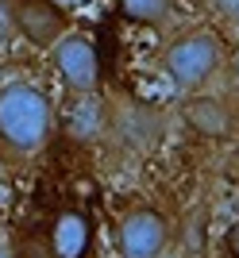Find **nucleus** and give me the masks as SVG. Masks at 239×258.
Returning a JSON list of instances; mask_svg holds the SVG:
<instances>
[{
  "mask_svg": "<svg viewBox=\"0 0 239 258\" xmlns=\"http://www.w3.org/2000/svg\"><path fill=\"white\" fill-rule=\"evenodd\" d=\"M228 62V43L216 31H185L162 50V70L182 93H201Z\"/></svg>",
  "mask_w": 239,
  "mask_h": 258,
  "instance_id": "obj_2",
  "label": "nucleus"
},
{
  "mask_svg": "<svg viewBox=\"0 0 239 258\" xmlns=\"http://www.w3.org/2000/svg\"><path fill=\"white\" fill-rule=\"evenodd\" d=\"M166 250H170V220L158 208L139 205L119 216V224H116L119 258H162Z\"/></svg>",
  "mask_w": 239,
  "mask_h": 258,
  "instance_id": "obj_3",
  "label": "nucleus"
},
{
  "mask_svg": "<svg viewBox=\"0 0 239 258\" xmlns=\"http://www.w3.org/2000/svg\"><path fill=\"white\" fill-rule=\"evenodd\" d=\"M50 66L66 81V89L74 93H97L100 85V54L97 43L81 31H66L54 46H50Z\"/></svg>",
  "mask_w": 239,
  "mask_h": 258,
  "instance_id": "obj_4",
  "label": "nucleus"
},
{
  "mask_svg": "<svg viewBox=\"0 0 239 258\" xmlns=\"http://www.w3.org/2000/svg\"><path fill=\"white\" fill-rule=\"evenodd\" d=\"M182 119L193 135L216 143L231 139V131H235V108L228 97H216V93H185Z\"/></svg>",
  "mask_w": 239,
  "mask_h": 258,
  "instance_id": "obj_6",
  "label": "nucleus"
},
{
  "mask_svg": "<svg viewBox=\"0 0 239 258\" xmlns=\"http://www.w3.org/2000/svg\"><path fill=\"white\" fill-rule=\"evenodd\" d=\"M119 16L131 23H162L174 12V0H116Z\"/></svg>",
  "mask_w": 239,
  "mask_h": 258,
  "instance_id": "obj_8",
  "label": "nucleus"
},
{
  "mask_svg": "<svg viewBox=\"0 0 239 258\" xmlns=\"http://www.w3.org/2000/svg\"><path fill=\"white\" fill-rule=\"evenodd\" d=\"M231 85H235V93H239V54L231 58Z\"/></svg>",
  "mask_w": 239,
  "mask_h": 258,
  "instance_id": "obj_12",
  "label": "nucleus"
},
{
  "mask_svg": "<svg viewBox=\"0 0 239 258\" xmlns=\"http://www.w3.org/2000/svg\"><path fill=\"white\" fill-rule=\"evenodd\" d=\"M12 35H16V23H12V0H0V50L8 46Z\"/></svg>",
  "mask_w": 239,
  "mask_h": 258,
  "instance_id": "obj_9",
  "label": "nucleus"
},
{
  "mask_svg": "<svg viewBox=\"0 0 239 258\" xmlns=\"http://www.w3.org/2000/svg\"><path fill=\"white\" fill-rule=\"evenodd\" d=\"M50 247H54V258H81L89 247V224L85 216L77 212H62L54 220V231H50Z\"/></svg>",
  "mask_w": 239,
  "mask_h": 258,
  "instance_id": "obj_7",
  "label": "nucleus"
},
{
  "mask_svg": "<svg viewBox=\"0 0 239 258\" xmlns=\"http://www.w3.org/2000/svg\"><path fill=\"white\" fill-rule=\"evenodd\" d=\"M0 258H12V247H8V239L0 235Z\"/></svg>",
  "mask_w": 239,
  "mask_h": 258,
  "instance_id": "obj_13",
  "label": "nucleus"
},
{
  "mask_svg": "<svg viewBox=\"0 0 239 258\" xmlns=\"http://www.w3.org/2000/svg\"><path fill=\"white\" fill-rule=\"evenodd\" d=\"M54 104L39 85L12 81L0 89V151L12 158H31L50 143Z\"/></svg>",
  "mask_w": 239,
  "mask_h": 258,
  "instance_id": "obj_1",
  "label": "nucleus"
},
{
  "mask_svg": "<svg viewBox=\"0 0 239 258\" xmlns=\"http://www.w3.org/2000/svg\"><path fill=\"white\" fill-rule=\"evenodd\" d=\"M208 4H212V12H216L220 20L239 23V0H208Z\"/></svg>",
  "mask_w": 239,
  "mask_h": 258,
  "instance_id": "obj_10",
  "label": "nucleus"
},
{
  "mask_svg": "<svg viewBox=\"0 0 239 258\" xmlns=\"http://www.w3.org/2000/svg\"><path fill=\"white\" fill-rule=\"evenodd\" d=\"M224 239H228V250H231V258H239V220L228 227V235H224Z\"/></svg>",
  "mask_w": 239,
  "mask_h": 258,
  "instance_id": "obj_11",
  "label": "nucleus"
},
{
  "mask_svg": "<svg viewBox=\"0 0 239 258\" xmlns=\"http://www.w3.org/2000/svg\"><path fill=\"white\" fill-rule=\"evenodd\" d=\"M12 23L16 35L35 50H50L66 35V12L58 0H12Z\"/></svg>",
  "mask_w": 239,
  "mask_h": 258,
  "instance_id": "obj_5",
  "label": "nucleus"
}]
</instances>
